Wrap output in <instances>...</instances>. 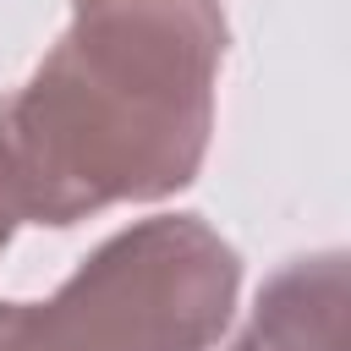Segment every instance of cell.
<instances>
[{"instance_id":"obj_1","label":"cell","mask_w":351,"mask_h":351,"mask_svg":"<svg viewBox=\"0 0 351 351\" xmlns=\"http://www.w3.org/2000/svg\"><path fill=\"white\" fill-rule=\"evenodd\" d=\"M225 38L219 0H71V27L0 104L11 214L60 230L192 186Z\"/></svg>"},{"instance_id":"obj_2","label":"cell","mask_w":351,"mask_h":351,"mask_svg":"<svg viewBox=\"0 0 351 351\" xmlns=\"http://www.w3.org/2000/svg\"><path fill=\"white\" fill-rule=\"evenodd\" d=\"M241 258L197 214L99 241L44 302H5L0 351H208L236 313Z\"/></svg>"},{"instance_id":"obj_3","label":"cell","mask_w":351,"mask_h":351,"mask_svg":"<svg viewBox=\"0 0 351 351\" xmlns=\"http://www.w3.org/2000/svg\"><path fill=\"white\" fill-rule=\"evenodd\" d=\"M346 252H313L274 269L230 351H346Z\"/></svg>"},{"instance_id":"obj_4","label":"cell","mask_w":351,"mask_h":351,"mask_svg":"<svg viewBox=\"0 0 351 351\" xmlns=\"http://www.w3.org/2000/svg\"><path fill=\"white\" fill-rule=\"evenodd\" d=\"M11 230H16V214H11V203H5V186H0V252H5Z\"/></svg>"},{"instance_id":"obj_5","label":"cell","mask_w":351,"mask_h":351,"mask_svg":"<svg viewBox=\"0 0 351 351\" xmlns=\"http://www.w3.org/2000/svg\"><path fill=\"white\" fill-rule=\"evenodd\" d=\"M0 324H5V302H0Z\"/></svg>"}]
</instances>
